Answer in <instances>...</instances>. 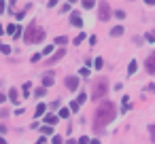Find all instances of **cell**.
Segmentation results:
<instances>
[{
  "label": "cell",
  "instance_id": "17",
  "mask_svg": "<svg viewBox=\"0 0 155 144\" xmlns=\"http://www.w3.org/2000/svg\"><path fill=\"white\" fill-rule=\"evenodd\" d=\"M136 68H138V64L136 62H130V66H127V74H134Z\"/></svg>",
  "mask_w": 155,
  "mask_h": 144
},
{
  "label": "cell",
  "instance_id": "3",
  "mask_svg": "<svg viewBox=\"0 0 155 144\" xmlns=\"http://www.w3.org/2000/svg\"><path fill=\"white\" fill-rule=\"evenodd\" d=\"M108 93V81L106 78H96L92 85V100H100Z\"/></svg>",
  "mask_w": 155,
  "mask_h": 144
},
{
  "label": "cell",
  "instance_id": "36",
  "mask_svg": "<svg viewBox=\"0 0 155 144\" xmlns=\"http://www.w3.org/2000/svg\"><path fill=\"white\" fill-rule=\"evenodd\" d=\"M55 4H57V0H49V7H51V9L55 7Z\"/></svg>",
  "mask_w": 155,
  "mask_h": 144
},
{
  "label": "cell",
  "instance_id": "10",
  "mask_svg": "<svg viewBox=\"0 0 155 144\" xmlns=\"http://www.w3.org/2000/svg\"><path fill=\"white\" fill-rule=\"evenodd\" d=\"M53 83H55V76H53V74H45V78H42V87H51Z\"/></svg>",
  "mask_w": 155,
  "mask_h": 144
},
{
  "label": "cell",
  "instance_id": "14",
  "mask_svg": "<svg viewBox=\"0 0 155 144\" xmlns=\"http://www.w3.org/2000/svg\"><path fill=\"white\" fill-rule=\"evenodd\" d=\"M94 68H98V70L104 68V60H102V57H96V60H94Z\"/></svg>",
  "mask_w": 155,
  "mask_h": 144
},
{
  "label": "cell",
  "instance_id": "26",
  "mask_svg": "<svg viewBox=\"0 0 155 144\" xmlns=\"http://www.w3.org/2000/svg\"><path fill=\"white\" fill-rule=\"evenodd\" d=\"M79 106H81L79 102H72V104H70V113H77V110H79Z\"/></svg>",
  "mask_w": 155,
  "mask_h": 144
},
{
  "label": "cell",
  "instance_id": "37",
  "mask_svg": "<svg viewBox=\"0 0 155 144\" xmlns=\"http://www.w3.org/2000/svg\"><path fill=\"white\" fill-rule=\"evenodd\" d=\"M145 2H147V4H155V0H145Z\"/></svg>",
  "mask_w": 155,
  "mask_h": 144
},
{
  "label": "cell",
  "instance_id": "32",
  "mask_svg": "<svg viewBox=\"0 0 155 144\" xmlns=\"http://www.w3.org/2000/svg\"><path fill=\"white\" fill-rule=\"evenodd\" d=\"M68 11H70V4H64V7L60 9V13H68Z\"/></svg>",
  "mask_w": 155,
  "mask_h": 144
},
{
  "label": "cell",
  "instance_id": "30",
  "mask_svg": "<svg viewBox=\"0 0 155 144\" xmlns=\"http://www.w3.org/2000/svg\"><path fill=\"white\" fill-rule=\"evenodd\" d=\"M115 17H117V19H123V17H125V11H117Z\"/></svg>",
  "mask_w": 155,
  "mask_h": 144
},
{
  "label": "cell",
  "instance_id": "34",
  "mask_svg": "<svg viewBox=\"0 0 155 144\" xmlns=\"http://www.w3.org/2000/svg\"><path fill=\"white\" fill-rule=\"evenodd\" d=\"M51 51H53V47H51V45H47V47H45V51H42V53L47 55V53H51Z\"/></svg>",
  "mask_w": 155,
  "mask_h": 144
},
{
  "label": "cell",
  "instance_id": "39",
  "mask_svg": "<svg viewBox=\"0 0 155 144\" xmlns=\"http://www.w3.org/2000/svg\"><path fill=\"white\" fill-rule=\"evenodd\" d=\"M74 2H77V0H70V4H74Z\"/></svg>",
  "mask_w": 155,
  "mask_h": 144
},
{
  "label": "cell",
  "instance_id": "11",
  "mask_svg": "<svg viewBox=\"0 0 155 144\" xmlns=\"http://www.w3.org/2000/svg\"><path fill=\"white\" fill-rule=\"evenodd\" d=\"M34 95H36V98H42V95H47V87H42V85H40V87H36V89H34Z\"/></svg>",
  "mask_w": 155,
  "mask_h": 144
},
{
  "label": "cell",
  "instance_id": "2",
  "mask_svg": "<svg viewBox=\"0 0 155 144\" xmlns=\"http://www.w3.org/2000/svg\"><path fill=\"white\" fill-rule=\"evenodd\" d=\"M42 38H45V30L38 28V25L32 21L28 28H26V32H24V40L26 42H40Z\"/></svg>",
  "mask_w": 155,
  "mask_h": 144
},
{
  "label": "cell",
  "instance_id": "5",
  "mask_svg": "<svg viewBox=\"0 0 155 144\" xmlns=\"http://www.w3.org/2000/svg\"><path fill=\"white\" fill-rule=\"evenodd\" d=\"M64 55H66V51H64V49H57V53H53V55L49 57V60L45 62V66H55V64L60 62V60H62Z\"/></svg>",
  "mask_w": 155,
  "mask_h": 144
},
{
  "label": "cell",
  "instance_id": "20",
  "mask_svg": "<svg viewBox=\"0 0 155 144\" xmlns=\"http://www.w3.org/2000/svg\"><path fill=\"white\" fill-rule=\"evenodd\" d=\"M66 42H68L66 36H57V38H55V45H66Z\"/></svg>",
  "mask_w": 155,
  "mask_h": 144
},
{
  "label": "cell",
  "instance_id": "21",
  "mask_svg": "<svg viewBox=\"0 0 155 144\" xmlns=\"http://www.w3.org/2000/svg\"><path fill=\"white\" fill-rule=\"evenodd\" d=\"M0 51L9 55V53H11V47H9V45H4V42H0Z\"/></svg>",
  "mask_w": 155,
  "mask_h": 144
},
{
  "label": "cell",
  "instance_id": "19",
  "mask_svg": "<svg viewBox=\"0 0 155 144\" xmlns=\"http://www.w3.org/2000/svg\"><path fill=\"white\" fill-rule=\"evenodd\" d=\"M40 131H42V134H47V136H49V134H51V131H53V127H51L49 123H47L45 127H40Z\"/></svg>",
  "mask_w": 155,
  "mask_h": 144
},
{
  "label": "cell",
  "instance_id": "23",
  "mask_svg": "<svg viewBox=\"0 0 155 144\" xmlns=\"http://www.w3.org/2000/svg\"><path fill=\"white\" fill-rule=\"evenodd\" d=\"M94 4H96V0H83V7L85 9H92Z\"/></svg>",
  "mask_w": 155,
  "mask_h": 144
},
{
  "label": "cell",
  "instance_id": "7",
  "mask_svg": "<svg viewBox=\"0 0 155 144\" xmlns=\"http://www.w3.org/2000/svg\"><path fill=\"white\" fill-rule=\"evenodd\" d=\"M66 87L70 89V91L79 89V78H77V76H68V78H66Z\"/></svg>",
  "mask_w": 155,
  "mask_h": 144
},
{
  "label": "cell",
  "instance_id": "25",
  "mask_svg": "<svg viewBox=\"0 0 155 144\" xmlns=\"http://www.w3.org/2000/svg\"><path fill=\"white\" fill-rule=\"evenodd\" d=\"M51 142H53V144H62V142H64V138H62V136H53V138H51Z\"/></svg>",
  "mask_w": 155,
  "mask_h": 144
},
{
  "label": "cell",
  "instance_id": "8",
  "mask_svg": "<svg viewBox=\"0 0 155 144\" xmlns=\"http://www.w3.org/2000/svg\"><path fill=\"white\" fill-rule=\"evenodd\" d=\"M70 23L74 25V28H81V25H83L81 15H79V13H72V15H70Z\"/></svg>",
  "mask_w": 155,
  "mask_h": 144
},
{
  "label": "cell",
  "instance_id": "27",
  "mask_svg": "<svg viewBox=\"0 0 155 144\" xmlns=\"http://www.w3.org/2000/svg\"><path fill=\"white\" fill-rule=\"evenodd\" d=\"M85 100H87V93H79V100H77V102H79V104H83Z\"/></svg>",
  "mask_w": 155,
  "mask_h": 144
},
{
  "label": "cell",
  "instance_id": "13",
  "mask_svg": "<svg viewBox=\"0 0 155 144\" xmlns=\"http://www.w3.org/2000/svg\"><path fill=\"white\" fill-rule=\"evenodd\" d=\"M45 110H47V106L45 104H42V102H38V106H36V117H40V115H45Z\"/></svg>",
  "mask_w": 155,
  "mask_h": 144
},
{
  "label": "cell",
  "instance_id": "9",
  "mask_svg": "<svg viewBox=\"0 0 155 144\" xmlns=\"http://www.w3.org/2000/svg\"><path fill=\"white\" fill-rule=\"evenodd\" d=\"M9 100L13 104H19V91L17 89H9Z\"/></svg>",
  "mask_w": 155,
  "mask_h": 144
},
{
  "label": "cell",
  "instance_id": "22",
  "mask_svg": "<svg viewBox=\"0 0 155 144\" xmlns=\"http://www.w3.org/2000/svg\"><path fill=\"white\" fill-rule=\"evenodd\" d=\"M147 40H149V42H155V30L147 32Z\"/></svg>",
  "mask_w": 155,
  "mask_h": 144
},
{
  "label": "cell",
  "instance_id": "24",
  "mask_svg": "<svg viewBox=\"0 0 155 144\" xmlns=\"http://www.w3.org/2000/svg\"><path fill=\"white\" fill-rule=\"evenodd\" d=\"M24 98H30V83L24 85Z\"/></svg>",
  "mask_w": 155,
  "mask_h": 144
},
{
  "label": "cell",
  "instance_id": "12",
  "mask_svg": "<svg viewBox=\"0 0 155 144\" xmlns=\"http://www.w3.org/2000/svg\"><path fill=\"white\" fill-rule=\"evenodd\" d=\"M121 34H123V25H115L111 30V36H121Z\"/></svg>",
  "mask_w": 155,
  "mask_h": 144
},
{
  "label": "cell",
  "instance_id": "31",
  "mask_svg": "<svg viewBox=\"0 0 155 144\" xmlns=\"http://www.w3.org/2000/svg\"><path fill=\"white\" fill-rule=\"evenodd\" d=\"M79 142H81V144H87V142H92V140H89L87 136H81V138H79Z\"/></svg>",
  "mask_w": 155,
  "mask_h": 144
},
{
  "label": "cell",
  "instance_id": "29",
  "mask_svg": "<svg viewBox=\"0 0 155 144\" xmlns=\"http://www.w3.org/2000/svg\"><path fill=\"white\" fill-rule=\"evenodd\" d=\"M149 134H151V140L155 142V125H151V127H149Z\"/></svg>",
  "mask_w": 155,
  "mask_h": 144
},
{
  "label": "cell",
  "instance_id": "16",
  "mask_svg": "<svg viewBox=\"0 0 155 144\" xmlns=\"http://www.w3.org/2000/svg\"><path fill=\"white\" fill-rule=\"evenodd\" d=\"M17 30H19L17 25H7V28H4V32H7V34H11V36H13V34H15Z\"/></svg>",
  "mask_w": 155,
  "mask_h": 144
},
{
  "label": "cell",
  "instance_id": "33",
  "mask_svg": "<svg viewBox=\"0 0 155 144\" xmlns=\"http://www.w3.org/2000/svg\"><path fill=\"white\" fill-rule=\"evenodd\" d=\"M4 9H7V2H4V0H0V13H4Z\"/></svg>",
  "mask_w": 155,
  "mask_h": 144
},
{
  "label": "cell",
  "instance_id": "4",
  "mask_svg": "<svg viewBox=\"0 0 155 144\" xmlns=\"http://www.w3.org/2000/svg\"><path fill=\"white\" fill-rule=\"evenodd\" d=\"M98 17L102 19V21H106L111 17V7H108V2H106V0H102V2H100V11H98Z\"/></svg>",
  "mask_w": 155,
  "mask_h": 144
},
{
  "label": "cell",
  "instance_id": "38",
  "mask_svg": "<svg viewBox=\"0 0 155 144\" xmlns=\"http://www.w3.org/2000/svg\"><path fill=\"white\" fill-rule=\"evenodd\" d=\"M0 34H4V28H2V25H0Z\"/></svg>",
  "mask_w": 155,
  "mask_h": 144
},
{
  "label": "cell",
  "instance_id": "15",
  "mask_svg": "<svg viewBox=\"0 0 155 144\" xmlns=\"http://www.w3.org/2000/svg\"><path fill=\"white\" fill-rule=\"evenodd\" d=\"M45 121H47L49 125H53V123H57V117H55V115H47V117H45Z\"/></svg>",
  "mask_w": 155,
  "mask_h": 144
},
{
  "label": "cell",
  "instance_id": "35",
  "mask_svg": "<svg viewBox=\"0 0 155 144\" xmlns=\"http://www.w3.org/2000/svg\"><path fill=\"white\" fill-rule=\"evenodd\" d=\"M2 102H7V95H4V93H0V104H2Z\"/></svg>",
  "mask_w": 155,
  "mask_h": 144
},
{
  "label": "cell",
  "instance_id": "6",
  "mask_svg": "<svg viewBox=\"0 0 155 144\" xmlns=\"http://www.w3.org/2000/svg\"><path fill=\"white\" fill-rule=\"evenodd\" d=\"M145 68H147V72L155 74V51H153L151 55L147 57V62H145Z\"/></svg>",
  "mask_w": 155,
  "mask_h": 144
},
{
  "label": "cell",
  "instance_id": "18",
  "mask_svg": "<svg viewBox=\"0 0 155 144\" xmlns=\"http://www.w3.org/2000/svg\"><path fill=\"white\" fill-rule=\"evenodd\" d=\"M60 117H62V119H68V117H70V108H62L60 110Z\"/></svg>",
  "mask_w": 155,
  "mask_h": 144
},
{
  "label": "cell",
  "instance_id": "1",
  "mask_svg": "<svg viewBox=\"0 0 155 144\" xmlns=\"http://www.w3.org/2000/svg\"><path fill=\"white\" fill-rule=\"evenodd\" d=\"M115 115H117L115 104L113 102H102L98 106V110H96V115H94V131H98V134L104 131V127L115 119Z\"/></svg>",
  "mask_w": 155,
  "mask_h": 144
},
{
  "label": "cell",
  "instance_id": "28",
  "mask_svg": "<svg viewBox=\"0 0 155 144\" xmlns=\"http://www.w3.org/2000/svg\"><path fill=\"white\" fill-rule=\"evenodd\" d=\"M85 40V34H79L77 38H74V45H79V42H83Z\"/></svg>",
  "mask_w": 155,
  "mask_h": 144
}]
</instances>
